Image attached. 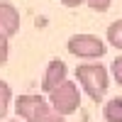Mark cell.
Returning a JSON list of instances; mask_svg holds the SVG:
<instances>
[{
	"label": "cell",
	"mask_w": 122,
	"mask_h": 122,
	"mask_svg": "<svg viewBox=\"0 0 122 122\" xmlns=\"http://www.w3.org/2000/svg\"><path fill=\"white\" fill-rule=\"evenodd\" d=\"M10 122H20V120H10Z\"/></svg>",
	"instance_id": "15"
},
{
	"label": "cell",
	"mask_w": 122,
	"mask_h": 122,
	"mask_svg": "<svg viewBox=\"0 0 122 122\" xmlns=\"http://www.w3.org/2000/svg\"><path fill=\"white\" fill-rule=\"evenodd\" d=\"M7 56H10V39L0 37V66H5Z\"/></svg>",
	"instance_id": "12"
},
{
	"label": "cell",
	"mask_w": 122,
	"mask_h": 122,
	"mask_svg": "<svg viewBox=\"0 0 122 122\" xmlns=\"http://www.w3.org/2000/svg\"><path fill=\"white\" fill-rule=\"evenodd\" d=\"M20 32V10L7 3V0H0V37H15Z\"/></svg>",
	"instance_id": "4"
},
{
	"label": "cell",
	"mask_w": 122,
	"mask_h": 122,
	"mask_svg": "<svg viewBox=\"0 0 122 122\" xmlns=\"http://www.w3.org/2000/svg\"><path fill=\"white\" fill-rule=\"evenodd\" d=\"M112 76H115V81H117V86H122V56H117V59L112 61Z\"/></svg>",
	"instance_id": "13"
},
{
	"label": "cell",
	"mask_w": 122,
	"mask_h": 122,
	"mask_svg": "<svg viewBox=\"0 0 122 122\" xmlns=\"http://www.w3.org/2000/svg\"><path fill=\"white\" fill-rule=\"evenodd\" d=\"M66 76H68V68L61 59H54L49 61V66L44 71V81H42V90L44 93H51V90H56L61 83H66Z\"/></svg>",
	"instance_id": "5"
},
{
	"label": "cell",
	"mask_w": 122,
	"mask_h": 122,
	"mask_svg": "<svg viewBox=\"0 0 122 122\" xmlns=\"http://www.w3.org/2000/svg\"><path fill=\"white\" fill-rule=\"evenodd\" d=\"M76 78L83 86V90L88 93V98L93 103H100L107 93L110 78H107V68L100 64H81L76 66Z\"/></svg>",
	"instance_id": "1"
},
{
	"label": "cell",
	"mask_w": 122,
	"mask_h": 122,
	"mask_svg": "<svg viewBox=\"0 0 122 122\" xmlns=\"http://www.w3.org/2000/svg\"><path fill=\"white\" fill-rule=\"evenodd\" d=\"M61 5H66V7H78L81 3H86V0H59Z\"/></svg>",
	"instance_id": "14"
},
{
	"label": "cell",
	"mask_w": 122,
	"mask_h": 122,
	"mask_svg": "<svg viewBox=\"0 0 122 122\" xmlns=\"http://www.w3.org/2000/svg\"><path fill=\"white\" fill-rule=\"evenodd\" d=\"M66 46H68V51L76 59H100L107 51V46L103 44V39L95 37V34H73L68 39Z\"/></svg>",
	"instance_id": "3"
},
{
	"label": "cell",
	"mask_w": 122,
	"mask_h": 122,
	"mask_svg": "<svg viewBox=\"0 0 122 122\" xmlns=\"http://www.w3.org/2000/svg\"><path fill=\"white\" fill-rule=\"evenodd\" d=\"M10 100H12V90H10V86L5 83V81H0V117L7 115V110H10Z\"/></svg>",
	"instance_id": "10"
},
{
	"label": "cell",
	"mask_w": 122,
	"mask_h": 122,
	"mask_svg": "<svg viewBox=\"0 0 122 122\" xmlns=\"http://www.w3.org/2000/svg\"><path fill=\"white\" fill-rule=\"evenodd\" d=\"M49 105L54 107V112H59L61 117L66 115H73L78 105H81V93H78V86L66 81V83H61L56 90L49 93Z\"/></svg>",
	"instance_id": "2"
},
{
	"label": "cell",
	"mask_w": 122,
	"mask_h": 122,
	"mask_svg": "<svg viewBox=\"0 0 122 122\" xmlns=\"http://www.w3.org/2000/svg\"><path fill=\"white\" fill-rule=\"evenodd\" d=\"M34 122H66V117H61L59 112H54V107L44 100V105L39 107V112L34 115Z\"/></svg>",
	"instance_id": "8"
},
{
	"label": "cell",
	"mask_w": 122,
	"mask_h": 122,
	"mask_svg": "<svg viewBox=\"0 0 122 122\" xmlns=\"http://www.w3.org/2000/svg\"><path fill=\"white\" fill-rule=\"evenodd\" d=\"M90 10H95V12H107L110 5H112V0H86Z\"/></svg>",
	"instance_id": "11"
},
{
	"label": "cell",
	"mask_w": 122,
	"mask_h": 122,
	"mask_svg": "<svg viewBox=\"0 0 122 122\" xmlns=\"http://www.w3.org/2000/svg\"><path fill=\"white\" fill-rule=\"evenodd\" d=\"M44 105V98L42 95H32V93H27V95H20L15 100V112L22 117L25 122H34V115L39 112V107Z\"/></svg>",
	"instance_id": "6"
},
{
	"label": "cell",
	"mask_w": 122,
	"mask_h": 122,
	"mask_svg": "<svg viewBox=\"0 0 122 122\" xmlns=\"http://www.w3.org/2000/svg\"><path fill=\"white\" fill-rule=\"evenodd\" d=\"M103 115L107 122H122V98H112L103 105Z\"/></svg>",
	"instance_id": "7"
},
{
	"label": "cell",
	"mask_w": 122,
	"mask_h": 122,
	"mask_svg": "<svg viewBox=\"0 0 122 122\" xmlns=\"http://www.w3.org/2000/svg\"><path fill=\"white\" fill-rule=\"evenodd\" d=\"M107 44L115 49H122V20H115L107 27Z\"/></svg>",
	"instance_id": "9"
}]
</instances>
